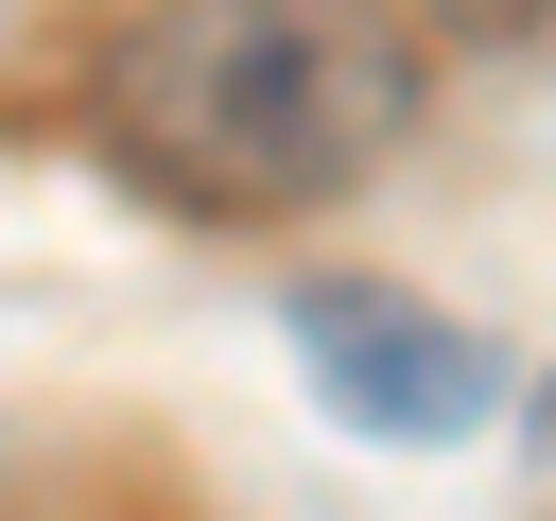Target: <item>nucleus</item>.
Wrapping results in <instances>:
<instances>
[{
    "label": "nucleus",
    "mask_w": 556,
    "mask_h": 521,
    "mask_svg": "<svg viewBox=\"0 0 556 521\" xmlns=\"http://www.w3.org/2000/svg\"><path fill=\"white\" fill-rule=\"evenodd\" d=\"M539 452H556V382H539Z\"/></svg>",
    "instance_id": "7ed1b4c3"
},
{
    "label": "nucleus",
    "mask_w": 556,
    "mask_h": 521,
    "mask_svg": "<svg viewBox=\"0 0 556 521\" xmlns=\"http://www.w3.org/2000/svg\"><path fill=\"white\" fill-rule=\"evenodd\" d=\"M70 122L191 226H295L434 122V35L417 0H104Z\"/></svg>",
    "instance_id": "f257e3e1"
},
{
    "label": "nucleus",
    "mask_w": 556,
    "mask_h": 521,
    "mask_svg": "<svg viewBox=\"0 0 556 521\" xmlns=\"http://www.w3.org/2000/svg\"><path fill=\"white\" fill-rule=\"evenodd\" d=\"M295 347H313V399L348 434H382V452H434V434L486 417V347L452 313L382 295V278H295Z\"/></svg>",
    "instance_id": "f03ea898"
}]
</instances>
